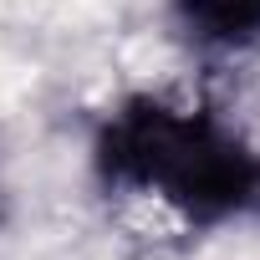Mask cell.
Instances as JSON below:
<instances>
[{
	"mask_svg": "<svg viewBox=\"0 0 260 260\" xmlns=\"http://www.w3.org/2000/svg\"><path fill=\"white\" fill-rule=\"evenodd\" d=\"M189 16L214 36H245L250 26H260V0H189Z\"/></svg>",
	"mask_w": 260,
	"mask_h": 260,
	"instance_id": "6da1fadb",
	"label": "cell"
}]
</instances>
